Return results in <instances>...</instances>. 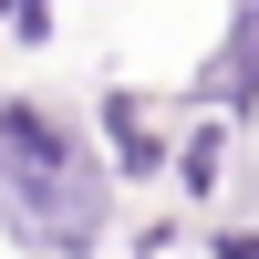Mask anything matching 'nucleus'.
<instances>
[{
  "instance_id": "obj_1",
  "label": "nucleus",
  "mask_w": 259,
  "mask_h": 259,
  "mask_svg": "<svg viewBox=\"0 0 259 259\" xmlns=\"http://www.w3.org/2000/svg\"><path fill=\"white\" fill-rule=\"evenodd\" d=\"M0 197H11L41 239H83V228H94V187H83V166L62 156V135L41 114H0Z\"/></svg>"
}]
</instances>
